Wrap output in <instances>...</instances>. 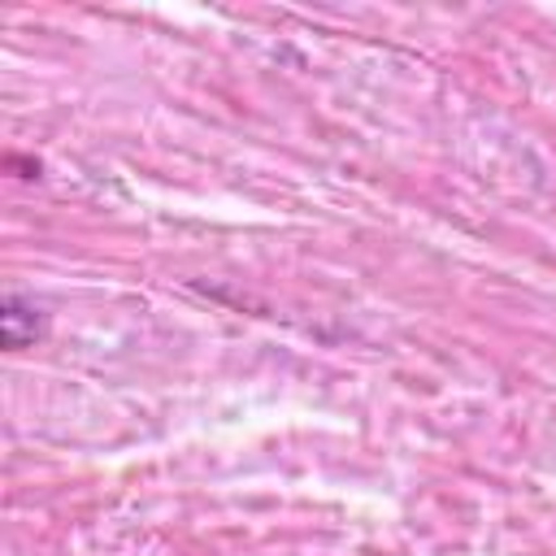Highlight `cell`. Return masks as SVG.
<instances>
[{"mask_svg": "<svg viewBox=\"0 0 556 556\" xmlns=\"http://www.w3.org/2000/svg\"><path fill=\"white\" fill-rule=\"evenodd\" d=\"M39 334H43L39 308H35L30 300H22V295H4V304H0V339H4V348H9V352H22V348H30Z\"/></svg>", "mask_w": 556, "mask_h": 556, "instance_id": "1", "label": "cell"}]
</instances>
